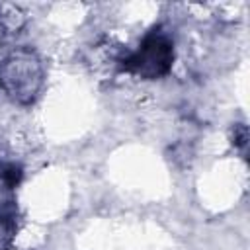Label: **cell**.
<instances>
[{"mask_svg":"<svg viewBox=\"0 0 250 250\" xmlns=\"http://www.w3.org/2000/svg\"><path fill=\"white\" fill-rule=\"evenodd\" d=\"M45 66L31 47H16L0 59V88L18 105H31L45 86Z\"/></svg>","mask_w":250,"mask_h":250,"instance_id":"cell-1","label":"cell"},{"mask_svg":"<svg viewBox=\"0 0 250 250\" xmlns=\"http://www.w3.org/2000/svg\"><path fill=\"white\" fill-rule=\"evenodd\" d=\"M27 23V14L14 4H0V43L14 41Z\"/></svg>","mask_w":250,"mask_h":250,"instance_id":"cell-3","label":"cell"},{"mask_svg":"<svg viewBox=\"0 0 250 250\" xmlns=\"http://www.w3.org/2000/svg\"><path fill=\"white\" fill-rule=\"evenodd\" d=\"M18 232V209L14 201H0V250H10Z\"/></svg>","mask_w":250,"mask_h":250,"instance_id":"cell-4","label":"cell"},{"mask_svg":"<svg viewBox=\"0 0 250 250\" xmlns=\"http://www.w3.org/2000/svg\"><path fill=\"white\" fill-rule=\"evenodd\" d=\"M174 41L166 31L154 29L139 43V47L125 57H119V66L127 74L143 80H156L166 76L174 64Z\"/></svg>","mask_w":250,"mask_h":250,"instance_id":"cell-2","label":"cell"}]
</instances>
